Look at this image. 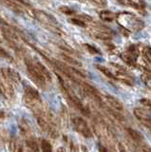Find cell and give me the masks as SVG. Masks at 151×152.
<instances>
[{
	"mask_svg": "<svg viewBox=\"0 0 151 152\" xmlns=\"http://www.w3.org/2000/svg\"><path fill=\"white\" fill-rule=\"evenodd\" d=\"M117 22L118 24L127 31H142L144 27V22L138 18L134 14L130 12H123L117 14Z\"/></svg>",
	"mask_w": 151,
	"mask_h": 152,
	"instance_id": "obj_1",
	"label": "cell"
},
{
	"mask_svg": "<svg viewBox=\"0 0 151 152\" xmlns=\"http://www.w3.org/2000/svg\"><path fill=\"white\" fill-rule=\"evenodd\" d=\"M25 64H26V68L28 70V73H29L30 77L32 79V81L38 86V87L44 88L46 87V82L47 81L44 79V77L40 74L38 69H36V66L34 65V62L30 59H26L25 60Z\"/></svg>",
	"mask_w": 151,
	"mask_h": 152,
	"instance_id": "obj_2",
	"label": "cell"
},
{
	"mask_svg": "<svg viewBox=\"0 0 151 152\" xmlns=\"http://www.w3.org/2000/svg\"><path fill=\"white\" fill-rule=\"evenodd\" d=\"M141 54L140 47L137 45H131L128 47L126 51L123 52L121 54L122 60L129 66H136L137 59L139 58Z\"/></svg>",
	"mask_w": 151,
	"mask_h": 152,
	"instance_id": "obj_3",
	"label": "cell"
},
{
	"mask_svg": "<svg viewBox=\"0 0 151 152\" xmlns=\"http://www.w3.org/2000/svg\"><path fill=\"white\" fill-rule=\"evenodd\" d=\"M72 125L78 133H80L81 135H83L86 138H91L92 133L89 129V127L88 126L87 122L84 120L81 117H74L72 119Z\"/></svg>",
	"mask_w": 151,
	"mask_h": 152,
	"instance_id": "obj_4",
	"label": "cell"
},
{
	"mask_svg": "<svg viewBox=\"0 0 151 152\" xmlns=\"http://www.w3.org/2000/svg\"><path fill=\"white\" fill-rule=\"evenodd\" d=\"M32 16L36 18L37 20L47 24V25L55 26L57 25V20L50 13H47L44 11H40V10H32Z\"/></svg>",
	"mask_w": 151,
	"mask_h": 152,
	"instance_id": "obj_5",
	"label": "cell"
},
{
	"mask_svg": "<svg viewBox=\"0 0 151 152\" xmlns=\"http://www.w3.org/2000/svg\"><path fill=\"white\" fill-rule=\"evenodd\" d=\"M36 119H37V124H38V126H40L42 130L45 133H47L49 136H50L51 138H57L58 136L57 130L55 129L54 126L49 121H47L44 117H40V116H37Z\"/></svg>",
	"mask_w": 151,
	"mask_h": 152,
	"instance_id": "obj_6",
	"label": "cell"
},
{
	"mask_svg": "<svg viewBox=\"0 0 151 152\" xmlns=\"http://www.w3.org/2000/svg\"><path fill=\"white\" fill-rule=\"evenodd\" d=\"M133 112L136 118L138 119L143 125H144L146 127H148L151 129V114L147 110H145L144 108L138 107V108H135Z\"/></svg>",
	"mask_w": 151,
	"mask_h": 152,
	"instance_id": "obj_7",
	"label": "cell"
},
{
	"mask_svg": "<svg viewBox=\"0 0 151 152\" xmlns=\"http://www.w3.org/2000/svg\"><path fill=\"white\" fill-rule=\"evenodd\" d=\"M0 76H2L3 78L10 81L11 83H19L21 81V77L17 71L12 69H8V68L1 69V71H0Z\"/></svg>",
	"mask_w": 151,
	"mask_h": 152,
	"instance_id": "obj_8",
	"label": "cell"
},
{
	"mask_svg": "<svg viewBox=\"0 0 151 152\" xmlns=\"http://www.w3.org/2000/svg\"><path fill=\"white\" fill-rule=\"evenodd\" d=\"M0 87H1L2 91L6 95L7 98L12 99L15 97V89L12 87V83L3 78L2 76H0Z\"/></svg>",
	"mask_w": 151,
	"mask_h": 152,
	"instance_id": "obj_9",
	"label": "cell"
},
{
	"mask_svg": "<svg viewBox=\"0 0 151 152\" xmlns=\"http://www.w3.org/2000/svg\"><path fill=\"white\" fill-rule=\"evenodd\" d=\"M25 90V97L24 99L26 100H30V101H34V102H40V94L37 91L35 88L30 86H26L24 88Z\"/></svg>",
	"mask_w": 151,
	"mask_h": 152,
	"instance_id": "obj_10",
	"label": "cell"
},
{
	"mask_svg": "<svg viewBox=\"0 0 151 152\" xmlns=\"http://www.w3.org/2000/svg\"><path fill=\"white\" fill-rule=\"evenodd\" d=\"M105 100H106L107 104L113 109V110L121 111V110L124 109V106H123V104L118 99H116L115 97L111 96V95H107V96L105 97Z\"/></svg>",
	"mask_w": 151,
	"mask_h": 152,
	"instance_id": "obj_11",
	"label": "cell"
},
{
	"mask_svg": "<svg viewBox=\"0 0 151 152\" xmlns=\"http://www.w3.org/2000/svg\"><path fill=\"white\" fill-rule=\"evenodd\" d=\"M91 34L96 37L97 39H102V40H107V39H110L111 38V33L104 30L102 28H91Z\"/></svg>",
	"mask_w": 151,
	"mask_h": 152,
	"instance_id": "obj_12",
	"label": "cell"
},
{
	"mask_svg": "<svg viewBox=\"0 0 151 152\" xmlns=\"http://www.w3.org/2000/svg\"><path fill=\"white\" fill-rule=\"evenodd\" d=\"M34 65L36 66V69H38V71L40 72V74L43 76L44 79L46 81H49V82H50V81L53 80V77H51V73L50 72L49 69H47L43 64L40 63V62H38V61H36V62H34Z\"/></svg>",
	"mask_w": 151,
	"mask_h": 152,
	"instance_id": "obj_13",
	"label": "cell"
},
{
	"mask_svg": "<svg viewBox=\"0 0 151 152\" xmlns=\"http://www.w3.org/2000/svg\"><path fill=\"white\" fill-rule=\"evenodd\" d=\"M26 145H27L28 148H29V150L31 152H40L39 145L37 144V142L32 137L27 138V139H26Z\"/></svg>",
	"mask_w": 151,
	"mask_h": 152,
	"instance_id": "obj_14",
	"label": "cell"
},
{
	"mask_svg": "<svg viewBox=\"0 0 151 152\" xmlns=\"http://www.w3.org/2000/svg\"><path fill=\"white\" fill-rule=\"evenodd\" d=\"M117 17V15L110 11H102L100 12V18L105 22H111Z\"/></svg>",
	"mask_w": 151,
	"mask_h": 152,
	"instance_id": "obj_15",
	"label": "cell"
},
{
	"mask_svg": "<svg viewBox=\"0 0 151 152\" xmlns=\"http://www.w3.org/2000/svg\"><path fill=\"white\" fill-rule=\"evenodd\" d=\"M5 5L9 7V9L12 10L13 12H18V13H23L24 11H23V8L19 5V3L17 2H13V1H4L3 2Z\"/></svg>",
	"mask_w": 151,
	"mask_h": 152,
	"instance_id": "obj_16",
	"label": "cell"
},
{
	"mask_svg": "<svg viewBox=\"0 0 151 152\" xmlns=\"http://www.w3.org/2000/svg\"><path fill=\"white\" fill-rule=\"evenodd\" d=\"M119 3L125 5V6H131L132 8H135L137 10L144 9V3L142 1H120Z\"/></svg>",
	"mask_w": 151,
	"mask_h": 152,
	"instance_id": "obj_17",
	"label": "cell"
},
{
	"mask_svg": "<svg viewBox=\"0 0 151 152\" xmlns=\"http://www.w3.org/2000/svg\"><path fill=\"white\" fill-rule=\"evenodd\" d=\"M10 151L11 152H25L24 149H23L22 145L15 139L10 142Z\"/></svg>",
	"mask_w": 151,
	"mask_h": 152,
	"instance_id": "obj_18",
	"label": "cell"
},
{
	"mask_svg": "<svg viewBox=\"0 0 151 152\" xmlns=\"http://www.w3.org/2000/svg\"><path fill=\"white\" fill-rule=\"evenodd\" d=\"M128 133H129L130 137H131L132 139H133L136 142H142L144 141V137H143V135H142L139 131L132 129V128H128Z\"/></svg>",
	"mask_w": 151,
	"mask_h": 152,
	"instance_id": "obj_19",
	"label": "cell"
},
{
	"mask_svg": "<svg viewBox=\"0 0 151 152\" xmlns=\"http://www.w3.org/2000/svg\"><path fill=\"white\" fill-rule=\"evenodd\" d=\"M40 147H41V152H53V146H51L50 142L48 140L45 139L42 140Z\"/></svg>",
	"mask_w": 151,
	"mask_h": 152,
	"instance_id": "obj_20",
	"label": "cell"
},
{
	"mask_svg": "<svg viewBox=\"0 0 151 152\" xmlns=\"http://www.w3.org/2000/svg\"><path fill=\"white\" fill-rule=\"evenodd\" d=\"M19 128L24 135L28 136L29 134H31V127L29 125H28V123L26 121H21L19 123Z\"/></svg>",
	"mask_w": 151,
	"mask_h": 152,
	"instance_id": "obj_21",
	"label": "cell"
},
{
	"mask_svg": "<svg viewBox=\"0 0 151 152\" xmlns=\"http://www.w3.org/2000/svg\"><path fill=\"white\" fill-rule=\"evenodd\" d=\"M141 79L143 81V83L145 85V87L151 89V75L149 73H144L142 74Z\"/></svg>",
	"mask_w": 151,
	"mask_h": 152,
	"instance_id": "obj_22",
	"label": "cell"
},
{
	"mask_svg": "<svg viewBox=\"0 0 151 152\" xmlns=\"http://www.w3.org/2000/svg\"><path fill=\"white\" fill-rule=\"evenodd\" d=\"M84 48L86 49L90 54H101L100 50H99L97 48H95L92 45H89V44H84Z\"/></svg>",
	"mask_w": 151,
	"mask_h": 152,
	"instance_id": "obj_23",
	"label": "cell"
},
{
	"mask_svg": "<svg viewBox=\"0 0 151 152\" xmlns=\"http://www.w3.org/2000/svg\"><path fill=\"white\" fill-rule=\"evenodd\" d=\"M143 57L151 64V48L149 47H144L143 49Z\"/></svg>",
	"mask_w": 151,
	"mask_h": 152,
	"instance_id": "obj_24",
	"label": "cell"
},
{
	"mask_svg": "<svg viewBox=\"0 0 151 152\" xmlns=\"http://www.w3.org/2000/svg\"><path fill=\"white\" fill-rule=\"evenodd\" d=\"M59 10H60L61 12L67 14V15H71V14L75 13V12L73 11L72 9H70L69 7H67V6H61L59 8Z\"/></svg>",
	"mask_w": 151,
	"mask_h": 152,
	"instance_id": "obj_25",
	"label": "cell"
},
{
	"mask_svg": "<svg viewBox=\"0 0 151 152\" xmlns=\"http://www.w3.org/2000/svg\"><path fill=\"white\" fill-rule=\"evenodd\" d=\"M0 57H2V58H4V59L12 61V57L10 55V53H8V52L1 47H0Z\"/></svg>",
	"mask_w": 151,
	"mask_h": 152,
	"instance_id": "obj_26",
	"label": "cell"
},
{
	"mask_svg": "<svg viewBox=\"0 0 151 152\" xmlns=\"http://www.w3.org/2000/svg\"><path fill=\"white\" fill-rule=\"evenodd\" d=\"M62 57L64 58V60L65 61H67V62H69V63H70V64H72V65H75V66H81V63H79L78 61H76L75 59H73V58H71V57H69V56H67V55H65V54H63L62 55Z\"/></svg>",
	"mask_w": 151,
	"mask_h": 152,
	"instance_id": "obj_27",
	"label": "cell"
},
{
	"mask_svg": "<svg viewBox=\"0 0 151 152\" xmlns=\"http://www.w3.org/2000/svg\"><path fill=\"white\" fill-rule=\"evenodd\" d=\"M69 22H71L74 25H77L79 27H86V24L84 23V21L80 20V19H77V18H71L69 19Z\"/></svg>",
	"mask_w": 151,
	"mask_h": 152,
	"instance_id": "obj_28",
	"label": "cell"
},
{
	"mask_svg": "<svg viewBox=\"0 0 151 152\" xmlns=\"http://www.w3.org/2000/svg\"><path fill=\"white\" fill-rule=\"evenodd\" d=\"M140 103L142 104H144V107H148L149 109H151V100L144 98V99H141L140 100Z\"/></svg>",
	"mask_w": 151,
	"mask_h": 152,
	"instance_id": "obj_29",
	"label": "cell"
},
{
	"mask_svg": "<svg viewBox=\"0 0 151 152\" xmlns=\"http://www.w3.org/2000/svg\"><path fill=\"white\" fill-rule=\"evenodd\" d=\"M92 3L95 4V5H98V6H105L106 5L105 1H93Z\"/></svg>",
	"mask_w": 151,
	"mask_h": 152,
	"instance_id": "obj_30",
	"label": "cell"
},
{
	"mask_svg": "<svg viewBox=\"0 0 151 152\" xmlns=\"http://www.w3.org/2000/svg\"><path fill=\"white\" fill-rule=\"evenodd\" d=\"M57 152H65V150H64L63 147H59V148L57 149Z\"/></svg>",
	"mask_w": 151,
	"mask_h": 152,
	"instance_id": "obj_31",
	"label": "cell"
},
{
	"mask_svg": "<svg viewBox=\"0 0 151 152\" xmlns=\"http://www.w3.org/2000/svg\"><path fill=\"white\" fill-rule=\"evenodd\" d=\"M25 152H31L30 150H27V151H25Z\"/></svg>",
	"mask_w": 151,
	"mask_h": 152,
	"instance_id": "obj_32",
	"label": "cell"
},
{
	"mask_svg": "<svg viewBox=\"0 0 151 152\" xmlns=\"http://www.w3.org/2000/svg\"><path fill=\"white\" fill-rule=\"evenodd\" d=\"M120 152H124V150H121V151H120Z\"/></svg>",
	"mask_w": 151,
	"mask_h": 152,
	"instance_id": "obj_33",
	"label": "cell"
},
{
	"mask_svg": "<svg viewBox=\"0 0 151 152\" xmlns=\"http://www.w3.org/2000/svg\"><path fill=\"white\" fill-rule=\"evenodd\" d=\"M0 41H1V39H0Z\"/></svg>",
	"mask_w": 151,
	"mask_h": 152,
	"instance_id": "obj_34",
	"label": "cell"
}]
</instances>
